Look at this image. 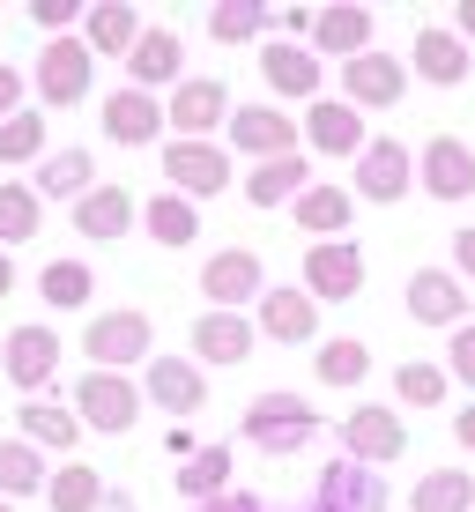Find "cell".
<instances>
[{
	"label": "cell",
	"instance_id": "obj_51",
	"mask_svg": "<svg viewBox=\"0 0 475 512\" xmlns=\"http://www.w3.org/2000/svg\"><path fill=\"white\" fill-rule=\"evenodd\" d=\"M104 512H134V498H104Z\"/></svg>",
	"mask_w": 475,
	"mask_h": 512
},
{
	"label": "cell",
	"instance_id": "obj_29",
	"mask_svg": "<svg viewBox=\"0 0 475 512\" xmlns=\"http://www.w3.org/2000/svg\"><path fill=\"white\" fill-rule=\"evenodd\" d=\"M305 186H312V164H305V156H275V164H253V171H245V201H253V208H283V201H297Z\"/></svg>",
	"mask_w": 475,
	"mask_h": 512
},
{
	"label": "cell",
	"instance_id": "obj_27",
	"mask_svg": "<svg viewBox=\"0 0 475 512\" xmlns=\"http://www.w3.org/2000/svg\"><path fill=\"white\" fill-rule=\"evenodd\" d=\"M142 30H149V23L127 8V0H97V8L82 15V45H90L97 60H127V52L142 45Z\"/></svg>",
	"mask_w": 475,
	"mask_h": 512
},
{
	"label": "cell",
	"instance_id": "obj_34",
	"mask_svg": "<svg viewBox=\"0 0 475 512\" xmlns=\"http://www.w3.org/2000/svg\"><path fill=\"white\" fill-rule=\"evenodd\" d=\"M82 193H97V164L90 149H60L38 164V201H82Z\"/></svg>",
	"mask_w": 475,
	"mask_h": 512
},
{
	"label": "cell",
	"instance_id": "obj_7",
	"mask_svg": "<svg viewBox=\"0 0 475 512\" xmlns=\"http://www.w3.org/2000/svg\"><path fill=\"white\" fill-rule=\"evenodd\" d=\"M164 119H171V141H208L216 127H231V90H223V75H186L179 90H171Z\"/></svg>",
	"mask_w": 475,
	"mask_h": 512
},
{
	"label": "cell",
	"instance_id": "obj_43",
	"mask_svg": "<svg viewBox=\"0 0 475 512\" xmlns=\"http://www.w3.org/2000/svg\"><path fill=\"white\" fill-rule=\"evenodd\" d=\"M82 15H90L82 0H30V23L52 30V38H67V23H82Z\"/></svg>",
	"mask_w": 475,
	"mask_h": 512
},
{
	"label": "cell",
	"instance_id": "obj_26",
	"mask_svg": "<svg viewBox=\"0 0 475 512\" xmlns=\"http://www.w3.org/2000/svg\"><path fill=\"white\" fill-rule=\"evenodd\" d=\"M468 67H475V60H468V38H461V30H438V23L416 30V75H424L431 90H461Z\"/></svg>",
	"mask_w": 475,
	"mask_h": 512
},
{
	"label": "cell",
	"instance_id": "obj_23",
	"mask_svg": "<svg viewBox=\"0 0 475 512\" xmlns=\"http://www.w3.org/2000/svg\"><path fill=\"white\" fill-rule=\"evenodd\" d=\"M134 216H142V201H134L127 186H112V179H104L97 193H82V201H75V231H82V238H97V245L127 238V231H134Z\"/></svg>",
	"mask_w": 475,
	"mask_h": 512
},
{
	"label": "cell",
	"instance_id": "obj_21",
	"mask_svg": "<svg viewBox=\"0 0 475 512\" xmlns=\"http://www.w3.org/2000/svg\"><path fill=\"white\" fill-rule=\"evenodd\" d=\"M290 208H297V231H305L312 245H327V238H342V231H349V216H357V193L334 186V179H312Z\"/></svg>",
	"mask_w": 475,
	"mask_h": 512
},
{
	"label": "cell",
	"instance_id": "obj_18",
	"mask_svg": "<svg viewBox=\"0 0 475 512\" xmlns=\"http://www.w3.org/2000/svg\"><path fill=\"white\" fill-rule=\"evenodd\" d=\"M305 141H312L320 156H364V149H372V134H364V112H357V104H342V97L305 104Z\"/></svg>",
	"mask_w": 475,
	"mask_h": 512
},
{
	"label": "cell",
	"instance_id": "obj_33",
	"mask_svg": "<svg viewBox=\"0 0 475 512\" xmlns=\"http://www.w3.org/2000/svg\"><path fill=\"white\" fill-rule=\"evenodd\" d=\"M171 483H179L186 505H216L223 490H231V446H201L193 461H179V475H171Z\"/></svg>",
	"mask_w": 475,
	"mask_h": 512
},
{
	"label": "cell",
	"instance_id": "obj_30",
	"mask_svg": "<svg viewBox=\"0 0 475 512\" xmlns=\"http://www.w3.org/2000/svg\"><path fill=\"white\" fill-rule=\"evenodd\" d=\"M142 223H149V238H156V245H171V253L201 238V208H193L186 193H171V186H164V193H149V201H142Z\"/></svg>",
	"mask_w": 475,
	"mask_h": 512
},
{
	"label": "cell",
	"instance_id": "obj_15",
	"mask_svg": "<svg viewBox=\"0 0 475 512\" xmlns=\"http://www.w3.org/2000/svg\"><path fill=\"white\" fill-rule=\"evenodd\" d=\"M142 401H156L164 416H201V401H208V379H201V364H193V357H149Z\"/></svg>",
	"mask_w": 475,
	"mask_h": 512
},
{
	"label": "cell",
	"instance_id": "obj_24",
	"mask_svg": "<svg viewBox=\"0 0 475 512\" xmlns=\"http://www.w3.org/2000/svg\"><path fill=\"white\" fill-rule=\"evenodd\" d=\"M260 342V327L245 320V312H201L193 320V357L201 364H245Z\"/></svg>",
	"mask_w": 475,
	"mask_h": 512
},
{
	"label": "cell",
	"instance_id": "obj_36",
	"mask_svg": "<svg viewBox=\"0 0 475 512\" xmlns=\"http://www.w3.org/2000/svg\"><path fill=\"white\" fill-rule=\"evenodd\" d=\"M38 223H45L38 186H23V179H0V253H8V245H30V238H38Z\"/></svg>",
	"mask_w": 475,
	"mask_h": 512
},
{
	"label": "cell",
	"instance_id": "obj_19",
	"mask_svg": "<svg viewBox=\"0 0 475 512\" xmlns=\"http://www.w3.org/2000/svg\"><path fill=\"white\" fill-rule=\"evenodd\" d=\"M260 75H268V90H275V97H305V104H320V52H312V45H290V38L260 45Z\"/></svg>",
	"mask_w": 475,
	"mask_h": 512
},
{
	"label": "cell",
	"instance_id": "obj_2",
	"mask_svg": "<svg viewBox=\"0 0 475 512\" xmlns=\"http://www.w3.org/2000/svg\"><path fill=\"white\" fill-rule=\"evenodd\" d=\"M312 431H320V416H312V401L305 394H260L253 409H245V438H253L260 453H297V446H312Z\"/></svg>",
	"mask_w": 475,
	"mask_h": 512
},
{
	"label": "cell",
	"instance_id": "obj_41",
	"mask_svg": "<svg viewBox=\"0 0 475 512\" xmlns=\"http://www.w3.org/2000/svg\"><path fill=\"white\" fill-rule=\"evenodd\" d=\"M394 394L409 401V409H438V401H446V372L424 364V357H409V364L394 372Z\"/></svg>",
	"mask_w": 475,
	"mask_h": 512
},
{
	"label": "cell",
	"instance_id": "obj_35",
	"mask_svg": "<svg viewBox=\"0 0 475 512\" xmlns=\"http://www.w3.org/2000/svg\"><path fill=\"white\" fill-rule=\"evenodd\" d=\"M52 483V468H45V453L30 446V438H0V498H38V490Z\"/></svg>",
	"mask_w": 475,
	"mask_h": 512
},
{
	"label": "cell",
	"instance_id": "obj_20",
	"mask_svg": "<svg viewBox=\"0 0 475 512\" xmlns=\"http://www.w3.org/2000/svg\"><path fill=\"white\" fill-rule=\"evenodd\" d=\"M312 52L320 60H364L372 52V8H357V0H342V8H320V23H312Z\"/></svg>",
	"mask_w": 475,
	"mask_h": 512
},
{
	"label": "cell",
	"instance_id": "obj_1",
	"mask_svg": "<svg viewBox=\"0 0 475 512\" xmlns=\"http://www.w3.org/2000/svg\"><path fill=\"white\" fill-rule=\"evenodd\" d=\"M156 349V327L142 305H119V312H97L90 327H82V357H90V372H127V364H149Z\"/></svg>",
	"mask_w": 475,
	"mask_h": 512
},
{
	"label": "cell",
	"instance_id": "obj_25",
	"mask_svg": "<svg viewBox=\"0 0 475 512\" xmlns=\"http://www.w3.org/2000/svg\"><path fill=\"white\" fill-rule=\"evenodd\" d=\"M312 505L320 512H386V483L357 461H334L320 475V490H312Z\"/></svg>",
	"mask_w": 475,
	"mask_h": 512
},
{
	"label": "cell",
	"instance_id": "obj_5",
	"mask_svg": "<svg viewBox=\"0 0 475 512\" xmlns=\"http://www.w3.org/2000/svg\"><path fill=\"white\" fill-rule=\"evenodd\" d=\"M223 134H231V149H245L253 164H275V156H297V141H305V119H290L283 104H238Z\"/></svg>",
	"mask_w": 475,
	"mask_h": 512
},
{
	"label": "cell",
	"instance_id": "obj_4",
	"mask_svg": "<svg viewBox=\"0 0 475 512\" xmlns=\"http://www.w3.org/2000/svg\"><path fill=\"white\" fill-rule=\"evenodd\" d=\"M342 453H349L357 468H386V461H401V453H409V423L386 409V401H364V409L342 416Z\"/></svg>",
	"mask_w": 475,
	"mask_h": 512
},
{
	"label": "cell",
	"instance_id": "obj_8",
	"mask_svg": "<svg viewBox=\"0 0 475 512\" xmlns=\"http://www.w3.org/2000/svg\"><path fill=\"white\" fill-rule=\"evenodd\" d=\"M164 179H171V193H186V201H216V193L231 186V149H223V141H171Z\"/></svg>",
	"mask_w": 475,
	"mask_h": 512
},
{
	"label": "cell",
	"instance_id": "obj_32",
	"mask_svg": "<svg viewBox=\"0 0 475 512\" xmlns=\"http://www.w3.org/2000/svg\"><path fill=\"white\" fill-rule=\"evenodd\" d=\"M104 498H112V490H104V475L90 461H60V468H52V483H45V505L52 512H104Z\"/></svg>",
	"mask_w": 475,
	"mask_h": 512
},
{
	"label": "cell",
	"instance_id": "obj_12",
	"mask_svg": "<svg viewBox=\"0 0 475 512\" xmlns=\"http://www.w3.org/2000/svg\"><path fill=\"white\" fill-rule=\"evenodd\" d=\"M416 186L431 193V201H468L475 193V149L453 134H431L424 156H416Z\"/></svg>",
	"mask_w": 475,
	"mask_h": 512
},
{
	"label": "cell",
	"instance_id": "obj_17",
	"mask_svg": "<svg viewBox=\"0 0 475 512\" xmlns=\"http://www.w3.org/2000/svg\"><path fill=\"white\" fill-rule=\"evenodd\" d=\"M97 127L112 134L119 149H149L171 119H164V104H156L149 90H112V97H104V112H97Z\"/></svg>",
	"mask_w": 475,
	"mask_h": 512
},
{
	"label": "cell",
	"instance_id": "obj_38",
	"mask_svg": "<svg viewBox=\"0 0 475 512\" xmlns=\"http://www.w3.org/2000/svg\"><path fill=\"white\" fill-rule=\"evenodd\" d=\"M364 372H372V349L349 342V334L320 342V357H312V379H320V386H364Z\"/></svg>",
	"mask_w": 475,
	"mask_h": 512
},
{
	"label": "cell",
	"instance_id": "obj_50",
	"mask_svg": "<svg viewBox=\"0 0 475 512\" xmlns=\"http://www.w3.org/2000/svg\"><path fill=\"white\" fill-rule=\"evenodd\" d=\"M8 290H15V260L0 253V297H8Z\"/></svg>",
	"mask_w": 475,
	"mask_h": 512
},
{
	"label": "cell",
	"instance_id": "obj_42",
	"mask_svg": "<svg viewBox=\"0 0 475 512\" xmlns=\"http://www.w3.org/2000/svg\"><path fill=\"white\" fill-rule=\"evenodd\" d=\"M30 156H45V119L15 112L8 127H0V164H30Z\"/></svg>",
	"mask_w": 475,
	"mask_h": 512
},
{
	"label": "cell",
	"instance_id": "obj_47",
	"mask_svg": "<svg viewBox=\"0 0 475 512\" xmlns=\"http://www.w3.org/2000/svg\"><path fill=\"white\" fill-rule=\"evenodd\" d=\"M453 268H461V275L475 282V231H461V238H453Z\"/></svg>",
	"mask_w": 475,
	"mask_h": 512
},
{
	"label": "cell",
	"instance_id": "obj_48",
	"mask_svg": "<svg viewBox=\"0 0 475 512\" xmlns=\"http://www.w3.org/2000/svg\"><path fill=\"white\" fill-rule=\"evenodd\" d=\"M453 438H461V446L475 453V401H468V409H461V416H453Z\"/></svg>",
	"mask_w": 475,
	"mask_h": 512
},
{
	"label": "cell",
	"instance_id": "obj_11",
	"mask_svg": "<svg viewBox=\"0 0 475 512\" xmlns=\"http://www.w3.org/2000/svg\"><path fill=\"white\" fill-rule=\"evenodd\" d=\"M401 97H409V67L394 52H364L342 67V104H357V112H394Z\"/></svg>",
	"mask_w": 475,
	"mask_h": 512
},
{
	"label": "cell",
	"instance_id": "obj_9",
	"mask_svg": "<svg viewBox=\"0 0 475 512\" xmlns=\"http://www.w3.org/2000/svg\"><path fill=\"white\" fill-rule=\"evenodd\" d=\"M357 290H364V253L349 238L305 245V297L312 305H349Z\"/></svg>",
	"mask_w": 475,
	"mask_h": 512
},
{
	"label": "cell",
	"instance_id": "obj_44",
	"mask_svg": "<svg viewBox=\"0 0 475 512\" xmlns=\"http://www.w3.org/2000/svg\"><path fill=\"white\" fill-rule=\"evenodd\" d=\"M453 379L475 386V327H453Z\"/></svg>",
	"mask_w": 475,
	"mask_h": 512
},
{
	"label": "cell",
	"instance_id": "obj_13",
	"mask_svg": "<svg viewBox=\"0 0 475 512\" xmlns=\"http://www.w3.org/2000/svg\"><path fill=\"white\" fill-rule=\"evenodd\" d=\"M409 186H416V156L401 149L394 134H379L372 149L357 156V201H379V208H394Z\"/></svg>",
	"mask_w": 475,
	"mask_h": 512
},
{
	"label": "cell",
	"instance_id": "obj_28",
	"mask_svg": "<svg viewBox=\"0 0 475 512\" xmlns=\"http://www.w3.org/2000/svg\"><path fill=\"white\" fill-rule=\"evenodd\" d=\"M260 334H268V342H320V305H312L305 290H268L260 297V320H253Z\"/></svg>",
	"mask_w": 475,
	"mask_h": 512
},
{
	"label": "cell",
	"instance_id": "obj_31",
	"mask_svg": "<svg viewBox=\"0 0 475 512\" xmlns=\"http://www.w3.org/2000/svg\"><path fill=\"white\" fill-rule=\"evenodd\" d=\"M15 423H23V438H30L38 453H75V438H82V416L60 409V401H23Z\"/></svg>",
	"mask_w": 475,
	"mask_h": 512
},
{
	"label": "cell",
	"instance_id": "obj_14",
	"mask_svg": "<svg viewBox=\"0 0 475 512\" xmlns=\"http://www.w3.org/2000/svg\"><path fill=\"white\" fill-rule=\"evenodd\" d=\"M409 320L416 327H468V290L453 268H416L409 275Z\"/></svg>",
	"mask_w": 475,
	"mask_h": 512
},
{
	"label": "cell",
	"instance_id": "obj_49",
	"mask_svg": "<svg viewBox=\"0 0 475 512\" xmlns=\"http://www.w3.org/2000/svg\"><path fill=\"white\" fill-rule=\"evenodd\" d=\"M453 30H461V38L475 45V0H461V8H453Z\"/></svg>",
	"mask_w": 475,
	"mask_h": 512
},
{
	"label": "cell",
	"instance_id": "obj_22",
	"mask_svg": "<svg viewBox=\"0 0 475 512\" xmlns=\"http://www.w3.org/2000/svg\"><path fill=\"white\" fill-rule=\"evenodd\" d=\"M0 364H8V379L23 386V394H38V386L60 372V334L52 327H15L8 349H0Z\"/></svg>",
	"mask_w": 475,
	"mask_h": 512
},
{
	"label": "cell",
	"instance_id": "obj_16",
	"mask_svg": "<svg viewBox=\"0 0 475 512\" xmlns=\"http://www.w3.org/2000/svg\"><path fill=\"white\" fill-rule=\"evenodd\" d=\"M179 67H186V45H179V30H164V23H156V30H142V45H134L127 52V90H179Z\"/></svg>",
	"mask_w": 475,
	"mask_h": 512
},
{
	"label": "cell",
	"instance_id": "obj_39",
	"mask_svg": "<svg viewBox=\"0 0 475 512\" xmlns=\"http://www.w3.org/2000/svg\"><path fill=\"white\" fill-rule=\"evenodd\" d=\"M260 30H268V8H260V0H216V8H208V38L216 45H253Z\"/></svg>",
	"mask_w": 475,
	"mask_h": 512
},
{
	"label": "cell",
	"instance_id": "obj_40",
	"mask_svg": "<svg viewBox=\"0 0 475 512\" xmlns=\"http://www.w3.org/2000/svg\"><path fill=\"white\" fill-rule=\"evenodd\" d=\"M90 290H97V282H90L82 260H52V268L38 275V297H45L52 312H82V305H90Z\"/></svg>",
	"mask_w": 475,
	"mask_h": 512
},
{
	"label": "cell",
	"instance_id": "obj_52",
	"mask_svg": "<svg viewBox=\"0 0 475 512\" xmlns=\"http://www.w3.org/2000/svg\"><path fill=\"white\" fill-rule=\"evenodd\" d=\"M0 512H15V505H8V498H0Z\"/></svg>",
	"mask_w": 475,
	"mask_h": 512
},
{
	"label": "cell",
	"instance_id": "obj_37",
	"mask_svg": "<svg viewBox=\"0 0 475 512\" xmlns=\"http://www.w3.org/2000/svg\"><path fill=\"white\" fill-rule=\"evenodd\" d=\"M409 512H475V475H461V468H431L424 483H416Z\"/></svg>",
	"mask_w": 475,
	"mask_h": 512
},
{
	"label": "cell",
	"instance_id": "obj_3",
	"mask_svg": "<svg viewBox=\"0 0 475 512\" xmlns=\"http://www.w3.org/2000/svg\"><path fill=\"white\" fill-rule=\"evenodd\" d=\"M201 297H208V312L260 305V297H268V268H260V253H253V245H223V253L201 268Z\"/></svg>",
	"mask_w": 475,
	"mask_h": 512
},
{
	"label": "cell",
	"instance_id": "obj_6",
	"mask_svg": "<svg viewBox=\"0 0 475 512\" xmlns=\"http://www.w3.org/2000/svg\"><path fill=\"white\" fill-rule=\"evenodd\" d=\"M75 416L82 431H134V416H142V386H134L127 372H82L75 386Z\"/></svg>",
	"mask_w": 475,
	"mask_h": 512
},
{
	"label": "cell",
	"instance_id": "obj_45",
	"mask_svg": "<svg viewBox=\"0 0 475 512\" xmlns=\"http://www.w3.org/2000/svg\"><path fill=\"white\" fill-rule=\"evenodd\" d=\"M15 112H23V75H15L8 60H0V127H8Z\"/></svg>",
	"mask_w": 475,
	"mask_h": 512
},
{
	"label": "cell",
	"instance_id": "obj_46",
	"mask_svg": "<svg viewBox=\"0 0 475 512\" xmlns=\"http://www.w3.org/2000/svg\"><path fill=\"white\" fill-rule=\"evenodd\" d=\"M193 512H260V498H245V490H223L216 505H193Z\"/></svg>",
	"mask_w": 475,
	"mask_h": 512
},
{
	"label": "cell",
	"instance_id": "obj_10",
	"mask_svg": "<svg viewBox=\"0 0 475 512\" xmlns=\"http://www.w3.org/2000/svg\"><path fill=\"white\" fill-rule=\"evenodd\" d=\"M90 75H97V52L82 45V38H52V45L38 52V97L60 104V112L90 97Z\"/></svg>",
	"mask_w": 475,
	"mask_h": 512
}]
</instances>
